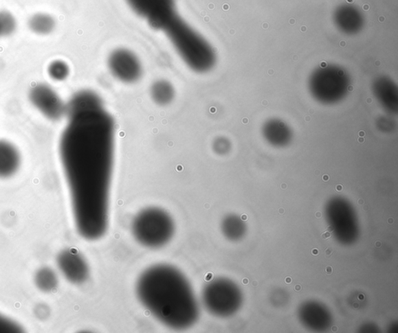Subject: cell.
<instances>
[{
    "mask_svg": "<svg viewBox=\"0 0 398 333\" xmlns=\"http://www.w3.org/2000/svg\"><path fill=\"white\" fill-rule=\"evenodd\" d=\"M242 283L243 284H247L249 283V279L247 278L243 279Z\"/></svg>",
    "mask_w": 398,
    "mask_h": 333,
    "instance_id": "29",
    "label": "cell"
},
{
    "mask_svg": "<svg viewBox=\"0 0 398 333\" xmlns=\"http://www.w3.org/2000/svg\"><path fill=\"white\" fill-rule=\"evenodd\" d=\"M351 83L347 71L340 65H324L309 77L308 88L313 99L324 105L340 103L347 96Z\"/></svg>",
    "mask_w": 398,
    "mask_h": 333,
    "instance_id": "5",
    "label": "cell"
},
{
    "mask_svg": "<svg viewBox=\"0 0 398 333\" xmlns=\"http://www.w3.org/2000/svg\"><path fill=\"white\" fill-rule=\"evenodd\" d=\"M100 108H103L102 101L96 93L82 91L76 93L67 104V114L69 117Z\"/></svg>",
    "mask_w": 398,
    "mask_h": 333,
    "instance_id": "15",
    "label": "cell"
},
{
    "mask_svg": "<svg viewBox=\"0 0 398 333\" xmlns=\"http://www.w3.org/2000/svg\"><path fill=\"white\" fill-rule=\"evenodd\" d=\"M21 327L14 320L0 313V332H19Z\"/></svg>",
    "mask_w": 398,
    "mask_h": 333,
    "instance_id": "21",
    "label": "cell"
},
{
    "mask_svg": "<svg viewBox=\"0 0 398 333\" xmlns=\"http://www.w3.org/2000/svg\"><path fill=\"white\" fill-rule=\"evenodd\" d=\"M28 26L35 34L47 35L54 31L56 21L49 14H36L30 19Z\"/></svg>",
    "mask_w": 398,
    "mask_h": 333,
    "instance_id": "17",
    "label": "cell"
},
{
    "mask_svg": "<svg viewBox=\"0 0 398 333\" xmlns=\"http://www.w3.org/2000/svg\"><path fill=\"white\" fill-rule=\"evenodd\" d=\"M336 27L343 34L354 35L360 33L364 27V14L352 4H342L333 14Z\"/></svg>",
    "mask_w": 398,
    "mask_h": 333,
    "instance_id": "11",
    "label": "cell"
},
{
    "mask_svg": "<svg viewBox=\"0 0 398 333\" xmlns=\"http://www.w3.org/2000/svg\"><path fill=\"white\" fill-rule=\"evenodd\" d=\"M311 253H312L313 255H318V254L319 253L318 249H312V251H311Z\"/></svg>",
    "mask_w": 398,
    "mask_h": 333,
    "instance_id": "25",
    "label": "cell"
},
{
    "mask_svg": "<svg viewBox=\"0 0 398 333\" xmlns=\"http://www.w3.org/2000/svg\"><path fill=\"white\" fill-rule=\"evenodd\" d=\"M359 299L361 300V301H364V300L365 299L364 295L360 294V295H359Z\"/></svg>",
    "mask_w": 398,
    "mask_h": 333,
    "instance_id": "30",
    "label": "cell"
},
{
    "mask_svg": "<svg viewBox=\"0 0 398 333\" xmlns=\"http://www.w3.org/2000/svg\"><path fill=\"white\" fill-rule=\"evenodd\" d=\"M336 189H337V190H338V192H341V190H342V187L340 185H338Z\"/></svg>",
    "mask_w": 398,
    "mask_h": 333,
    "instance_id": "36",
    "label": "cell"
},
{
    "mask_svg": "<svg viewBox=\"0 0 398 333\" xmlns=\"http://www.w3.org/2000/svg\"><path fill=\"white\" fill-rule=\"evenodd\" d=\"M333 253V249L331 248H329L326 249L325 255L327 258L331 257V255Z\"/></svg>",
    "mask_w": 398,
    "mask_h": 333,
    "instance_id": "22",
    "label": "cell"
},
{
    "mask_svg": "<svg viewBox=\"0 0 398 333\" xmlns=\"http://www.w3.org/2000/svg\"><path fill=\"white\" fill-rule=\"evenodd\" d=\"M285 282H286L287 284H291V282H292V278L288 277L286 279H285Z\"/></svg>",
    "mask_w": 398,
    "mask_h": 333,
    "instance_id": "26",
    "label": "cell"
},
{
    "mask_svg": "<svg viewBox=\"0 0 398 333\" xmlns=\"http://www.w3.org/2000/svg\"><path fill=\"white\" fill-rule=\"evenodd\" d=\"M323 180H324V181H328V180H329V176H323Z\"/></svg>",
    "mask_w": 398,
    "mask_h": 333,
    "instance_id": "39",
    "label": "cell"
},
{
    "mask_svg": "<svg viewBox=\"0 0 398 333\" xmlns=\"http://www.w3.org/2000/svg\"><path fill=\"white\" fill-rule=\"evenodd\" d=\"M334 231L333 227L332 226H329L328 229H327V231H329V233H332Z\"/></svg>",
    "mask_w": 398,
    "mask_h": 333,
    "instance_id": "28",
    "label": "cell"
},
{
    "mask_svg": "<svg viewBox=\"0 0 398 333\" xmlns=\"http://www.w3.org/2000/svg\"><path fill=\"white\" fill-rule=\"evenodd\" d=\"M57 265L65 279L75 284L85 282L90 273L86 260L74 249H65L59 253Z\"/></svg>",
    "mask_w": 398,
    "mask_h": 333,
    "instance_id": "9",
    "label": "cell"
},
{
    "mask_svg": "<svg viewBox=\"0 0 398 333\" xmlns=\"http://www.w3.org/2000/svg\"><path fill=\"white\" fill-rule=\"evenodd\" d=\"M331 330H333L334 332H335V331L338 330V327L333 326V327H332V329H331Z\"/></svg>",
    "mask_w": 398,
    "mask_h": 333,
    "instance_id": "38",
    "label": "cell"
},
{
    "mask_svg": "<svg viewBox=\"0 0 398 333\" xmlns=\"http://www.w3.org/2000/svg\"><path fill=\"white\" fill-rule=\"evenodd\" d=\"M359 204H360V205H361V204H364V201L360 200V201H359Z\"/></svg>",
    "mask_w": 398,
    "mask_h": 333,
    "instance_id": "41",
    "label": "cell"
},
{
    "mask_svg": "<svg viewBox=\"0 0 398 333\" xmlns=\"http://www.w3.org/2000/svg\"><path fill=\"white\" fill-rule=\"evenodd\" d=\"M129 7L152 28L162 31L177 13L175 0H126Z\"/></svg>",
    "mask_w": 398,
    "mask_h": 333,
    "instance_id": "6",
    "label": "cell"
},
{
    "mask_svg": "<svg viewBox=\"0 0 398 333\" xmlns=\"http://www.w3.org/2000/svg\"><path fill=\"white\" fill-rule=\"evenodd\" d=\"M132 231L136 241L150 249L162 248L173 237V218L162 208L151 207L141 211L133 220Z\"/></svg>",
    "mask_w": 398,
    "mask_h": 333,
    "instance_id": "4",
    "label": "cell"
},
{
    "mask_svg": "<svg viewBox=\"0 0 398 333\" xmlns=\"http://www.w3.org/2000/svg\"><path fill=\"white\" fill-rule=\"evenodd\" d=\"M252 285H253V287L256 288V287H258V282L257 281H254V282H252Z\"/></svg>",
    "mask_w": 398,
    "mask_h": 333,
    "instance_id": "31",
    "label": "cell"
},
{
    "mask_svg": "<svg viewBox=\"0 0 398 333\" xmlns=\"http://www.w3.org/2000/svg\"><path fill=\"white\" fill-rule=\"evenodd\" d=\"M322 213H320V212H317V213H316V217H317L318 218H322Z\"/></svg>",
    "mask_w": 398,
    "mask_h": 333,
    "instance_id": "33",
    "label": "cell"
},
{
    "mask_svg": "<svg viewBox=\"0 0 398 333\" xmlns=\"http://www.w3.org/2000/svg\"><path fill=\"white\" fill-rule=\"evenodd\" d=\"M16 27L14 16L8 11H0V37L13 34Z\"/></svg>",
    "mask_w": 398,
    "mask_h": 333,
    "instance_id": "20",
    "label": "cell"
},
{
    "mask_svg": "<svg viewBox=\"0 0 398 333\" xmlns=\"http://www.w3.org/2000/svg\"><path fill=\"white\" fill-rule=\"evenodd\" d=\"M30 102L50 121H58L67 115V104L56 91L45 83H38L29 91Z\"/></svg>",
    "mask_w": 398,
    "mask_h": 333,
    "instance_id": "7",
    "label": "cell"
},
{
    "mask_svg": "<svg viewBox=\"0 0 398 333\" xmlns=\"http://www.w3.org/2000/svg\"><path fill=\"white\" fill-rule=\"evenodd\" d=\"M108 64L111 73L122 82L133 83L141 78L142 64L133 51L126 49L113 51Z\"/></svg>",
    "mask_w": 398,
    "mask_h": 333,
    "instance_id": "8",
    "label": "cell"
},
{
    "mask_svg": "<svg viewBox=\"0 0 398 333\" xmlns=\"http://www.w3.org/2000/svg\"><path fill=\"white\" fill-rule=\"evenodd\" d=\"M332 272H333V269H332L331 266L326 267L325 269L326 275H331Z\"/></svg>",
    "mask_w": 398,
    "mask_h": 333,
    "instance_id": "24",
    "label": "cell"
},
{
    "mask_svg": "<svg viewBox=\"0 0 398 333\" xmlns=\"http://www.w3.org/2000/svg\"><path fill=\"white\" fill-rule=\"evenodd\" d=\"M47 73L53 80L63 81L69 74V65L62 60L52 62L47 67Z\"/></svg>",
    "mask_w": 398,
    "mask_h": 333,
    "instance_id": "19",
    "label": "cell"
},
{
    "mask_svg": "<svg viewBox=\"0 0 398 333\" xmlns=\"http://www.w3.org/2000/svg\"><path fill=\"white\" fill-rule=\"evenodd\" d=\"M174 46L177 54L196 73L209 72L217 62L211 45L176 14L162 29Z\"/></svg>",
    "mask_w": 398,
    "mask_h": 333,
    "instance_id": "3",
    "label": "cell"
},
{
    "mask_svg": "<svg viewBox=\"0 0 398 333\" xmlns=\"http://www.w3.org/2000/svg\"><path fill=\"white\" fill-rule=\"evenodd\" d=\"M34 282L39 290L49 293L57 288L58 278L54 271L49 267H44L35 275Z\"/></svg>",
    "mask_w": 398,
    "mask_h": 333,
    "instance_id": "18",
    "label": "cell"
},
{
    "mask_svg": "<svg viewBox=\"0 0 398 333\" xmlns=\"http://www.w3.org/2000/svg\"><path fill=\"white\" fill-rule=\"evenodd\" d=\"M21 164V152L8 140L0 139V179H8L19 172Z\"/></svg>",
    "mask_w": 398,
    "mask_h": 333,
    "instance_id": "13",
    "label": "cell"
},
{
    "mask_svg": "<svg viewBox=\"0 0 398 333\" xmlns=\"http://www.w3.org/2000/svg\"><path fill=\"white\" fill-rule=\"evenodd\" d=\"M388 224H392V223H394V219H393V218H390L388 219Z\"/></svg>",
    "mask_w": 398,
    "mask_h": 333,
    "instance_id": "35",
    "label": "cell"
},
{
    "mask_svg": "<svg viewBox=\"0 0 398 333\" xmlns=\"http://www.w3.org/2000/svg\"><path fill=\"white\" fill-rule=\"evenodd\" d=\"M382 242H379V241L377 242L376 244H375V246H376L377 247H380V246H382Z\"/></svg>",
    "mask_w": 398,
    "mask_h": 333,
    "instance_id": "34",
    "label": "cell"
},
{
    "mask_svg": "<svg viewBox=\"0 0 398 333\" xmlns=\"http://www.w3.org/2000/svg\"><path fill=\"white\" fill-rule=\"evenodd\" d=\"M247 217L245 215L241 216L242 221H247Z\"/></svg>",
    "mask_w": 398,
    "mask_h": 333,
    "instance_id": "32",
    "label": "cell"
},
{
    "mask_svg": "<svg viewBox=\"0 0 398 333\" xmlns=\"http://www.w3.org/2000/svg\"><path fill=\"white\" fill-rule=\"evenodd\" d=\"M283 188H286V185H285V184H283Z\"/></svg>",
    "mask_w": 398,
    "mask_h": 333,
    "instance_id": "42",
    "label": "cell"
},
{
    "mask_svg": "<svg viewBox=\"0 0 398 333\" xmlns=\"http://www.w3.org/2000/svg\"><path fill=\"white\" fill-rule=\"evenodd\" d=\"M331 237V233H329V231H326V233H324L322 234V239L323 240L330 239Z\"/></svg>",
    "mask_w": 398,
    "mask_h": 333,
    "instance_id": "23",
    "label": "cell"
},
{
    "mask_svg": "<svg viewBox=\"0 0 398 333\" xmlns=\"http://www.w3.org/2000/svg\"><path fill=\"white\" fill-rule=\"evenodd\" d=\"M301 288H301L300 284H296V286L294 287V290L296 291H300V290H301Z\"/></svg>",
    "mask_w": 398,
    "mask_h": 333,
    "instance_id": "27",
    "label": "cell"
},
{
    "mask_svg": "<svg viewBox=\"0 0 398 333\" xmlns=\"http://www.w3.org/2000/svg\"><path fill=\"white\" fill-rule=\"evenodd\" d=\"M279 214H281V215H283V214L284 213V209H283V208H281V209H279Z\"/></svg>",
    "mask_w": 398,
    "mask_h": 333,
    "instance_id": "40",
    "label": "cell"
},
{
    "mask_svg": "<svg viewBox=\"0 0 398 333\" xmlns=\"http://www.w3.org/2000/svg\"><path fill=\"white\" fill-rule=\"evenodd\" d=\"M263 135L268 143L277 147L287 146L293 139V132L288 124L276 118L263 124Z\"/></svg>",
    "mask_w": 398,
    "mask_h": 333,
    "instance_id": "14",
    "label": "cell"
},
{
    "mask_svg": "<svg viewBox=\"0 0 398 333\" xmlns=\"http://www.w3.org/2000/svg\"><path fill=\"white\" fill-rule=\"evenodd\" d=\"M151 97L154 102L159 105H167L175 97V89L167 80H160L153 83L151 87Z\"/></svg>",
    "mask_w": 398,
    "mask_h": 333,
    "instance_id": "16",
    "label": "cell"
},
{
    "mask_svg": "<svg viewBox=\"0 0 398 333\" xmlns=\"http://www.w3.org/2000/svg\"><path fill=\"white\" fill-rule=\"evenodd\" d=\"M353 307L355 308H359V304L358 303H354Z\"/></svg>",
    "mask_w": 398,
    "mask_h": 333,
    "instance_id": "37",
    "label": "cell"
},
{
    "mask_svg": "<svg viewBox=\"0 0 398 333\" xmlns=\"http://www.w3.org/2000/svg\"><path fill=\"white\" fill-rule=\"evenodd\" d=\"M229 288L223 282L211 279L201 292V301L205 308L214 314H223L230 308Z\"/></svg>",
    "mask_w": 398,
    "mask_h": 333,
    "instance_id": "10",
    "label": "cell"
},
{
    "mask_svg": "<svg viewBox=\"0 0 398 333\" xmlns=\"http://www.w3.org/2000/svg\"><path fill=\"white\" fill-rule=\"evenodd\" d=\"M372 91L383 108L391 115L398 111V88L396 82L388 76H379L373 81Z\"/></svg>",
    "mask_w": 398,
    "mask_h": 333,
    "instance_id": "12",
    "label": "cell"
},
{
    "mask_svg": "<svg viewBox=\"0 0 398 333\" xmlns=\"http://www.w3.org/2000/svg\"><path fill=\"white\" fill-rule=\"evenodd\" d=\"M59 146L77 231L100 239L109 225L115 122L103 108L69 116Z\"/></svg>",
    "mask_w": 398,
    "mask_h": 333,
    "instance_id": "1",
    "label": "cell"
},
{
    "mask_svg": "<svg viewBox=\"0 0 398 333\" xmlns=\"http://www.w3.org/2000/svg\"><path fill=\"white\" fill-rule=\"evenodd\" d=\"M136 295L159 323L175 330L191 328L200 309L191 284L184 273L170 264L148 267L136 282Z\"/></svg>",
    "mask_w": 398,
    "mask_h": 333,
    "instance_id": "2",
    "label": "cell"
}]
</instances>
